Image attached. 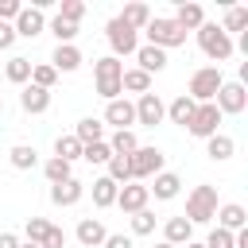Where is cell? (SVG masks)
<instances>
[{
	"mask_svg": "<svg viewBox=\"0 0 248 248\" xmlns=\"http://www.w3.org/2000/svg\"><path fill=\"white\" fill-rule=\"evenodd\" d=\"M194 35H198L202 54H205V58H213L217 66H221V62H229V58H232V50H236V46H232V35H225V31H221V23H202Z\"/></svg>",
	"mask_w": 248,
	"mask_h": 248,
	"instance_id": "cell-1",
	"label": "cell"
},
{
	"mask_svg": "<svg viewBox=\"0 0 248 248\" xmlns=\"http://www.w3.org/2000/svg\"><path fill=\"white\" fill-rule=\"evenodd\" d=\"M213 213H217V186H209V182L194 186V190L186 194V213H182V217H186L190 225H209Z\"/></svg>",
	"mask_w": 248,
	"mask_h": 248,
	"instance_id": "cell-2",
	"label": "cell"
},
{
	"mask_svg": "<svg viewBox=\"0 0 248 248\" xmlns=\"http://www.w3.org/2000/svg\"><path fill=\"white\" fill-rule=\"evenodd\" d=\"M120 74H124V62H120V58H112V54L97 58V62H93L97 97H105V101H116V97L124 93V89H120Z\"/></svg>",
	"mask_w": 248,
	"mask_h": 248,
	"instance_id": "cell-3",
	"label": "cell"
},
{
	"mask_svg": "<svg viewBox=\"0 0 248 248\" xmlns=\"http://www.w3.org/2000/svg\"><path fill=\"white\" fill-rule=\"evenodd\" d=\"M143 35H147V46H159V50H170V46H182L186 43V31L170 16H151L147 27H143Z\"/></svg>",
	"mask_w": 248,
	"mask_h": 248,
	"instance_id": "cell-4",
	"label": "cell"
},
{
	"mask_svg": "<svg viewBox=\"0 0 248 248\" xmlns=\"http://www.w3.org/2000/svg\"><path fill=\"white\" fill-rule=\"evenodd\" d=\"M225 85V78H221V66H202V70H194L190 74V101L194 105H209L213 97H217V89Z\"/></svg>",
	"mask_w": 248,
	"mask_h": 248,
	"instance_id": "cell-5",
	"label": "cell"
},
{
	"mask_svg": "<svg viewBox=\"0 0 248 248\" xmlns=\"http://www.w3.org/2000/svg\"><path fill=\"white\" fill-rule=\"evenodd\" d=\"M105 39H108V46H112V58H124V54H136V50H140V31H132L120 16H112V19L105 23Z\"/></svg>",
	"mask_w": 248,
	"mask_h": 248,
	"instance_id": "cell-6",
	"label": "cell"
},
{
	"mask_svg": "<svg viewBox=\"0 0 248 248\" xmlns=\"http://www.w3.org/2000/svg\"><path fill=\"white\" fill-rule=\"evenodd\" d=\"M163 159H167V155H163L159 147H143V143H140V147L128 155V163H132V182H147V178H155V174L163 170Z\"/></svg>",
	"mask_w": 248,
	"mask_h": 248,
	"instance_id": "cell-7",
	"label": "cell"
},
{
	"mask_svg": "<svg viewBox=\"0 0 248 248\" xmlns=\"http://www.w3.org/2000/svg\"><path fill=\"white\" fill-rule=\"evenodd\" d=\"M213 105H217V112H221V116H240V112L248 108V89H244L240 81H225V85L217 89Z\"/></svg>",
	"mask_w": 248,
	"mask_h": 248,
	"instance_id": "cell-8",
	"label": "cell"
},
{
	"mask_svg": "<svg viewBox=\"0 0 248 248\" xmlns=\"http://www.w3.org/2000/svg\"><path fill=\"white\" fill-rule=\"evenodd\" d=\"M132 105H136V124H143V128H155V124L167 120V105H163L159 93H143V97H136Z\"/></svg>",
	"mask_w": 248,
	"mask_h": 248,
	"instance_id": "cell-9",
	"label": "cell"
},
{
	"mask_svg": "<svg viewBox=\"0 0 248 248\" xmlns=\"http://www.w3.org/2000/svg\"><path fill=\"white\" fill-rule=\"evenodd\" d=\"M217 124H221V112H217V105L209 101V105H198V108H194L186 132L198 136V140H209V136H217Z\"/></svg>",
	"mask_w": 248,
	"mask_h": 248,
	"instance_id": "cell-10",
	"label": "cell"
},
{
	"mask_svg": "<svg viewBox=\"0 0 248 248\" xmlns=\"http://www.w3.org/2000/svg\"><path fill=\"white\" fill-rule=\"evenodd\" d=\"M101 124H112L116 132H132V124H136V105H132L128 97L108 101V105H105V120H101Z\"/></svg>",
	"mask_w": 248,
	"mask_h": 248,
	"instance_id": "cell-11",
	"label": "cell"
},
{
	"mask_svg": "<svg viewBox=\"0 0 248 248\" xmlns=\"http://www.w3.org/2000/svg\"><path fill=\"white\" fill-rule=\"evenodd\" d=\"M147 202H151V194H147V186L143 182H128V186H120L116 190V205L132 217V213H140V209H147Z\"/></svg>",
	"mask_w": 248,
	"mask_h": 248,
	"instance_id": "cell-12",
	"label": "cell"
},
{
	"mask_svg": "<svg viewBox=\"0 0 248 248\" xmlns=\"http://www.w3.org/2000/svg\"><path fill=\"white\" fill-rule=\"evenodd\" d=\"M12 27H16V39H35V35L46 31V16L39 8H19V16H16Z\"/></svg>",
	"mask_w": 248,
	"mask_h": 248,
	"instance_id": "cell-13",
	"label": "cell"
},
{
	"mask_svg": "<svg viewBox=\"0 0 248 248\" xmlns=\"http://www.w3.org/2000/svg\"><path fill=\"white\" fill-rule=\"evenodd\" d=\"M217 229H229V232H240V229H248V209L244 205H236V202H229V205H217Z\"/></svg>",
	"mask_w": 248,
	"mask_h": 248,
	"instance_id": "cell-14",
	"label": "cell"
},
{
	"mask_svg": "<svg viewBox=\"0 0 248 248\" xmlns=\"http://www.w3.org/2000/svg\"><path fill=\"white\" fill-rule=\"evenodd\" d=\"M74 236H78V244H81V248H101V244H105V236H108V229H105L97 217H81Z\"/></svg>",
	"mask_w": 248,
	"mask_h": 248,
	"instance_id": "cell-15",
	"label": "cell"
},
{
	"mask_svg": "<svg viewBox=\"0 0 248 248\" xmlns=\"http://www.w3.org/2000/svg\"><path fill=\"white\" fill-rule=\"evenodd\" d=\"M19 108L23 112H31V116H39V112H46L50 108V89H39V85H23V93H19Z\"/></svg>",
	"mask_w": 248,
	"mask_h": 248,
	"instance_id": "cell-16",
	"label": "cell"
},
{
	"mask_svg": "<svg viewBox=\"0 0 248 248\" xmlns=\"http://www.w3.org/2000/svg\"><path fill=\"white\" fill-rule=\"evenodd\" d=\"M178 190H182V178H178L174 170H159V174L151 178V186H147V194H155L159 202H170V198H178Z\"/></svg>",
	"mask_w": 248,
	"mask_h": 248,
	"instance_id": "cell-17",
	"label": "cell"
},
{
	"mask_svg": "<svg viewBox=\"0 0 248 248\" xmlns=\"http://www.w3.org/2000/svg\"><path fill=\"white\" fill-rule=\"evenodd\" d=\"M81 194H85V186H81L78 178H66V182H58V186H50V202H54L58 209L78 205V202H81Z\"/></svg>",
	"mask_w": 248,
	"mask_h": 248,
	"instance_id": "cell-18",
	"label": "cell"
},
{
	"mask_svg": "<svg viewBox=\"0 0 248 248\" xmlns=\"http://www.w3.org/2000/svg\"><path fill=\"white\" fill-rule=\"evenodd\" d=\"M170 19H174L182 31H198V27L205 23V8H202V4H194V0H190V4L182 0V4L174 8V16H170Z\"/></svg>",
	"mask_w": 248,
	"mask_h": 248,
	"instance_id": "cell-19",
	"label": "cell"
},
{
	"mask_svg": "<svg viewBox=\"0 0 248 248\" xmlns=\"http://www.w3.org/2000/svg\"><path fill=\"white\" fill-rule=\"evenodd\" d=\"M163 240L174 244V248H182V244L194 240V225H190L186 217H167V225H163Z\"/></svg>",
	"mask_w": 248,
	"mask_h": 248,
	"instance_id": "cell-20",
	"label": "cell"
},
{
	"mask_svg": "<svg viewBox=\"0 0 248 248\" xmlns=\"http://www.w3.org/2000/svg\"><path fill=\"white\" fill-rule=\"evenodd\" d=\"M50 66H54L58 74H74V70L81 66V50H78L74 43H62V46H54V54H50Z\"/></svg>",
	"mask_w": 248,
	"mask_h": 248,
	"instance_id": "cell-21",
	"label": "cell"
},
{
	"mask_svg": "<svg viewBox=\"0 0 248 248\" xmlns=\"http://www.w3.org/2000/svg\"><path fill=\"white\" fill-rule=\"evenodd\" d=\"M205 155H209L213 163H225V159H232V155H236V140H232V136H225V132H217V136H209V140H205Z\"/></svg>",
	"mask_w": 248,
	"mask_h": 248,
	"instance_id": "cell-22",
	"label": "cell"
},
{
	"mask_svg": "<svg viewBox=\"0 0 248 248\" xmlns=\"http://www.w3.org/2000/svg\"><path fill=\"white\" fill-rule=\"evenodd\" d=\"M136 62H140V70L143 74H159V70H167V50H159V46H140L136 50Z\"/></svg>",
	"mask_w": 248,
	"mask_h": 248,
	"instance_id": "cell-23",
	"label": "cell"
},
{
	"mask_svg": "<svg viewBox=\"0 0 248 248\" xmlns=\"http://www.w3.org/2000/svg\"><path fill=\"white\" fill-rule=\"evenodd\" d=\"M74 136H78L81 147H85V143H101V140H105V124H101L97 116H81V120L74 124Z\"/></svg>",
	"mask_w": 248,
	"mask_h": 248,
	"instance_id": "cell-24",
	"label": "cell"
},
{
	"mask_svg": "<svg viewBox=\"0 0 248 248\" xmlns=\"http://www.w3.org/2000/svg\"><path fill=\"white\" fill-rule=\"evenodd\" d=\"M116 182L108 178V174H101V178H93V205L97 209H108V205H116Z\"/></svg>",
	"mask_w": 248,
	"mask_h": 248,
	"instance_id": "cell-25",
	"label": "cell"
},
{
	"mask_svg": "<svg viewBox=\"0 0 248 248\" xmlns=\"http://www.w3.org/2000/svg\"><path fill=\"white\" fill-rule=\"evenodd\" d=\"M31 58H23V54H16V58H8V66H4V78L12 81V85H27L31 81Z\"/></svg>",
	"mask_w": 248,
	"mask_h": 248,
	"instance_id": "cell-26",
	"label": "cell"
},
{
	"mask_svg": "<svg viewBox=\"0 0 248 248\" xmlns=\"http://www.w3.org/2000/svg\"><path fill=\"white\" fill-rule=\"evenodd\" d=\"M120 89H128V93H151V74H143L140 66H132V70H124L120 74Z\"/></svg>",
	"mask_w": 248,
	"mask_h": 248,
	"instance_id": "cell-27",
	"label": "cell"
},
{
	"mask_svg": "<svg viewBox=\"0 0 248 248\" xmlns=\"http://www.w3.org/2000/svg\"><path fill=\"white\" fill-rule=\"evenodd\" d=\"M194 108H198V105H194V101H190L186 93H178V97H174V101L167 105V120H170V124H182V128H186V124H190V116H194Z\"/></svg>",
	"mask_w": 248,
	"mask_h": 248,
	"instance_id": "cell-28",
	"label": "cell"
},
{
	"mask_svg": "<svg viewBox=\"0 0 248 248\" xmlns=\"http://www.w3.org/2000/svg\"><path fill=\"white\" fill-rule=\"evenodd\" d=\"M54 159H62V163H70V167H74V159H81V143H78L74 132L54 140Z\"/></svg>",
	"mask_w": 248,
	"mask_h": 248,
	"instance_id": "cell-29",
	"label": "cell"
},
{
	"mask_svg": "<svg viewBox=\"0 0 248 248\" xmlns=\"http://www.w3.org/2000/svg\"><path fill=\"white\" fill-rule=\"evenodd\" d=\"M8 159H12V167H16V170H31V167L39 163V151H35L31 143H16V147L8 151Z\"/></svg>",
	"mask_w": 248,
	"mask_h": 248,
	"instance_id": "cell-30",
	"label": "cell"
},
{
	"mask_svg": "<svg viewBox=\"0 0 248 248\" xmlns=\"http://www.w3.org/2000/svg\"><path fill=\"white\" fill-rule=\"evenodd\" d=\"M120 19H124L132 31H143V27H147V19H151V8H147V4H128V8L120 12Z\"/></svg>",
	"mask_w": 248,
	"mask_h": 248,
	"instance_id": "cell-31",
	"label": "cell"
},
{
	"mask_svg": "<svg viewBox=\"0 0 248 248\" xmlns=\"http://www.w3.org/2000/svg\"><path fill=\"white\" fill-rule=\"evenodd\" d=\"M105 143H108V151H112V155H132V151L140 147L136 132H112V136H108Z\"/></svg>",
	"mask_w": 248,
	"mask_h": 248,
	"instance_id": "cell-32",
	"label": "cell"
},
{
	"mask_svg": "<svg viewBox=\"0 0 248 248\" xmlns=\"http://www.w3.org/2000/svg\"><path fill=\"white\" fill-rule=\"evenodd\" d=\"M105 167H108V178H112L116 186H128V182H132V163H128V155H112Z\"/></svg>",
	"mask_w": 248,
	"mask_h": 248,
	"instance_id": "cell-33",
	"label": "cell"
},
{
	"mask_svg": "<svg viewBox=\"0 0 248 248\" xmlns=\"http://www.w3.org/2000/svg\"><path fill=\"white\" fill-rule=\"evenodd\" d=\"M244 27H248V8H244V4H232V8L225 12L221 31H225V35H232V31H244Z\"/></svg>",
	"mask_w": 248,
	"mask_h": 248,
	"instance_id": "cell-34",
	"label": "cell"
},
{
	"mask_svg": "<svg viewBox=\"0 0 248 248\" xmlns=\"http://www.w3.org/2000/svg\"><path fill=\"white\" fill-rule=\"evenodd\" d=\"M54 81H58V70H54L50 62H35V66H31V85H39V89H54Z\"/></svg>",
	"mask_w": 248,
	"mask_h": 248,
	"instance_id": "cell-35",
	"label": "cell"
},
{
	"mask_svg": "<svg viewBox=\"0 0 248 248\" xmlns=\"http://www.w3.org/2000/svg\"><path fill=\"white\" fill-rule=\"evenodd\" d=\"M43 174H46V182H50V186H58V182H66V178H74V170H70V163H62V159H54V155H50V159L43 163Z\"/></svg>",
	"mask_w": 248,
	"mask_h": 248,
	"instance_id": "cell-36",
	"label": "cell"
},
{
	"mask_svg": "<svg viewBox=\"0 0 248 248\" xmlns=\"http://www.w3.org/2000/svg\"><path fill=\"white\" fill-rule=\"evenodd\" d=\"M151 232H155V213L151 209L132 213V236H151Z\"/></svg>",
	"mask_w": 248,
	"mask_h": 248,
	"instance_id": "cell-37",
	"label": "cell"
},
{
	"mask_svg": "<svg viewBox=\"0 0 248 248\" xmlns=\"http://www.w3.org/2000/svg\"><path fill=\"white\" fill-rule=\"evenodd\" d=\"M81 16H85V4L81 0H62V8H58V19H66V23H81Z\"/></svg>",
	"mask_w": 248,
	"mask_h": 248,
	"instance_id": "cell-38",
	"label": "cell"
},
{
	"mask_svg": "<svg viewBox=\"0 0 248 248\" xmlns=\"http://www.w3.org/2000/svg\"><path fill=\"white\" fill-rule=\"evenodd\" d=\"M46 27H50V35L58 39V46H62V43H74V35H78V27H74V23H66V19H58V16H54Z\"/></svg>",
	"mask_w": 248,
	"mask_h": 248,
	"instance_id": "cell-39",
	"label": "cell"
},
{
	"mask_svg": "<svg viewBox=\"0 0 248 248\" xmlns=\"http://www.w3.org/2000/svg\"><path fill=\"white\" fill-rule=\"evenodd\" d=\"M81 159H85V163H108L112 151H108V143L101 140V143H85V147H81Z\"/></svg>",
	"mask_w": 248,
	"mask_h": 248,
	"instance_id": "cell-40",
	"label": "cell"
},
{
	"mask_svg": "<svg viewBox=\"0 0 248 248\" xmlns=\"http://www.w3.org/2000/svg\"><path fill=\"white\" fill-rule=\"evenodd\" d=\"M46 229H50V221H46V217H27V244H43Z\"/></svg>",
	"mask_w": 248,
	"mask_h": 248,
	"instance_id": "cell-41",
	"label": "cell"
},
{
	"mask_svg": "<svg viewBox=\"0 0 248 248\" xmlns=\"http://www.w3.org/2000/svg\"><path fill=\"white\" fill-rule=\"evenodd\" d=\"M205 248H232V232L229 229H209V236L202 240Z\"/></svg>",
	"mask_w": 248,
	"mask_h": 248,
	"instance_id": "cell-42",
	"label": "cell"
},
{
	"mask_svg": "<svg viewBox=\"0 0 248 248\" xmlns=\"http://www.w3.org/2000/svg\"><path fill=\"white\" fill-rule=\"evenodd\" d=\"M39 248H66V229H58V225H50Z\"/></svg>",
	"mask_w": 248,
	"mask_h": 248,
	"instance_id": "cell-43",
	"label": "cell"
},
{
	"mask_svg": "<svg viewBox=\"0 0 248 248\" xmlns=\"http://www.w3.org/2000/svg\"><path fill=\"white\" fill-rule=\"evenodd\" d=\"M19 0H0V23H16V16H19Z\"/></svg>",
	"mask_w": 248,
	"mask_h": 248,
	"instance_id": "cell-44",
	"label": "cell"
},
{
	"mask_svg": "<svg viewBox=\"0 0 248 248\" xmlns=\"http://www.w3.org/2000/svg\"><path fill=\"white\" fill-rule=\"evenodd\" d=\"M101 248H136V244H132V236H124V232H108Z\"/></svg>",
	"mask_w": 248,
	"mask_h": 248,
	"instance_id": "cell-45",
	"label": "cell"
},
{
	"mask_svg": "<svg viewBox=\"0 0 248 248\" xmlns=\"http://www.w3.org/2000/svg\"><path fill=\"white\" fill-rule=\"evenodd\" d=\"M12 43H16V27L0 23V50H12Z\"/></svg>",
	"mask_w": 248,
	"mask_h": 248,
	"instance_id": "cell-46",
	"label": "cell"
},
{
	"mask_svg": "<svg viewBox=\"0 0 248 248\" xmlns=\"http://www.w3.org/2000/svg\"><path fill=\"white\" fill-rule=\"evenodd\" d=\"M23 240L16 236V232H0V248H19Z\"/></svg>",
	"mask_w": 248,
	"mask_h": 248,
	"instance_id": "cell-47",
	"label": "cell"
},
{
	"mask_svg": "<svg viewBox=\"0 0 248 248\" xmlns=\"http://www.w3.org/2000/svg\"><path fill=\"white\" fill-rule=\"evenodd\" d=\"M182 248H205V244H202V240H190V244H182Z\"/></svg>",
	"mask_w": 248,
	"mask_h": 248,
	"instance_id": "cell-48",
	"label": "cell"
},
{
	"mask_svg": "<svg viewBox=\"0 0 248 248\" xmlns=\"http://www.w3.org/2000/svg\"><path fill=\"white\" fill-rule=\"evenodd\" d=\"M155 248H174V244H167V240H159V244H155Z\"/></svg>",
	"mask_w": 248,
	"mask_h": 248,
	"instance_id": "cell-49",
	"label": "cell"
},
{
	"mask_svg": "<svg viewBox=\"0 0 248 248\" xmlns=\"http://www.w3.org/2000/svg\"><path fill=\"white\" fill-rule=\"evenodd\" d=\"M19 248H39V244H27V240H23V244H19Z\"/></svg>",
	"mask_w": 248,
	"mask_h": 248,
	"instance_id": "cell-50",
	"label": "cell"
},
{
	"mask_svg": "<svg viewBox=\"0 0 248 248\" xmlns=\"http://www.w3.org/2000/svg\"><path fill=\"white\" fill-rule=\"evenodd\" d=\"M0 116H4V101H0Z\"/></svg>",
	"mask_w": 248,
	"mask_h": 248,
	"instance_id": "cell-51",
	"label": "cell"
}]
</instances>
